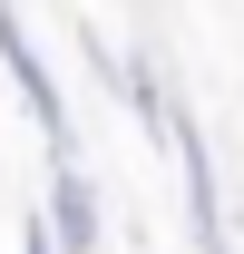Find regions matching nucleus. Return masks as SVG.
Instances as JSON below:
<instances>
[{
	"instance_id": "obj_1",
	"label": "nucleus",
	"mask_w": 244,
	"mask_h": 254,
	"mask_svg": "<svg viewBox=\"0 0 244 254\" xmlns=\"http://www.w3.org/2000/svg\"><path fill=\"white\" fill-rule=\"evenodd\" d=\"M0 68H10V88L30 98V118H39V137H49V157H78V137H68V98H59V78H49V59H39V39L20 30V0H0Z\"/></svg>"
},
{
	"instance_id": "obj_3",
	"label": "nucleus",
	"mask_w": 244,
	"mask_h": 254,
	"mask_svg": "<svg viewBox=\"0 0 244 254\" xmlns=\"http://www.w3.org/2000/svg\"><path fill=\"white\" fill-rule=\"evenodd\" d=\"M49 235H59V254H108V215H98V186H88V166L68 157V166H49Z\"/></svg>"
},
{
	"instance_id": "obj_2",
	"label": "nucleus",
	"mask_w": 244,
	"mask_h": 254,
	"mask_svg": "<svg viewBox=\"0 0 244 254\" xmlns=\"http://www.w3.org/2000/svg\"><path fill=\"white\" fill-rule=\"evenodd\" d=\"M176 166H185V215H195V254H235V235H225V195H215V157H205V127H195V108L176 118Z\"/></svg>"
},
{
	"instance_id": "obj_4",
	"label": "nucleus",
	"mask_w": 244,
	"mask_h": 254,
	"mask_svg": "<svg viewBox=\"0 0 244 254\" xmlns=\"http://www.w3.org/2000/svg\"><path fill=\"white\" fill-rule=\"evenodd\" d=\"M20 254H59V235H49V215H20Z\"/></svg>"
}]
</instances>
